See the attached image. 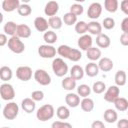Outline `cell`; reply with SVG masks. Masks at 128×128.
I'll use <instances>...</instances> for the list:
<instances>
[{"label":"cell","instance_id":"1","mask_svg":"<svg viewBox=\"0 0 128 128\" xmlns=\"http://www.w3.org/2000/svg\"><path fill=\"white\" fill-rule=\"evenodd\" d=\"M57 53L66 59H69L72 62H78L82 58V53L78 49L71 48L68 45H60L57 49Z\"/></svg>","mask_w":128,"mask_h":128},{"label":"cell","instance_id":"2","mask_svg":"<svg viewBox=\"0 0 128 128\" xmlns=\"http://www.w3.org/2000/svg\"><path fill=\"white\" fill-rule=\"evenodd\" d=\"M54 115H55V109L51 104H45L41 106L36 112V117L41 122L51 120L54 117Z\"/></svg>","mask_w":128,"mask_h":128},{"label":"cell","instance_id":"3","mask_svg":"<svg viewBox=\"0 0 128 128\" xmlns=\"http://www.w3.org/2000/svg\"><path fill=\"white\" fill-rule=\"evenodd\" d=\"M52 70L57 77H63L68 73L69 68L67 63L62 58L58 57V58H54L52 62Z\"/></svg>","mask_w":128,"mask_h":128},{"label":"cell","instance_id":"4","mask_svg":"<svg viewBox=\"0 0 128 128\" xmlns=\"http://www.w3.org/2000/svg\"><path fill=\"white\" fill-rule=\"evenodd\" d=\"M19 113V106L15 102H9L3 108V116L7 120H14Z\"/></svg>","mask_w":128,"mask_h":128},{"label":"cell","instance_id":"5","mask_svg":"<svg viewBox=\"0 0 128 128\" xmlns=\"http://www.w3.org/2000/svg\"><path fill=\"white\" fill-rule=\"evenodd\" d=\"M8 48L15 54H21L25 50V44L18 36H13L8 41Z\"/></svg>","mask_w":128,"mask_h":128},{"label":"cell","instance_id":"6","mask_svg":"<svg viewBox=\"0 0 128 128\" xmlns=\"http://www.w3.org/2000/svg\"><path fill=\"white\" fill-rule=\"evenodd\" d=\"M33 77H34L35 81L42 86H48V85H50V83L52 81L50 74L47 71H45L44 69H37L34 72Z\"/></svg>","mask_w":128,"mask_h":128},{"label":"cell","instance_id":"7","mask_svg":"<svg viewBox=\"0 0 128 128\" xmlns=\"http://www.w3.org/2000/svg\"><path fill=\"white\" fill-rule=\"evenodd\" d=\"M56 53H57V50L53 45L44 44V45H40L38 47V54L41 58L52 59L56 56Z\"/></svg>","mask_w":128,"mask_h":128},{"label":"cell","instance_id":"8","mask_svg":"<svg viewBox=\"0 0 128 128\" xmlns=\"http://www.w3.org/2000/svg\"><path fill=\"white\" fill-rule=\"evenodd\" d=\"M0 95L1 98L5 101H11L15 97V90L13 86L9 83H3L0 86Z\"/></svg>","mask_w":128,"mask_h":128},{"label":"cell","instance_id":"9","mask_svg":"<svg viewBox=\"0 0 128 128\" xmlns=\"http://www.w3.org/2000/svg\"><path fill=\"white\" fill-rule=\"evenodd\" d=\"M119 95H120V88L117 85H112L106 90L104 94V100L109 103H114L119 98Z\"/></svg>","mask_w":128,"mask_h":128},{"label":"cell","instance_id":"10","mask_svg":"<svg viewBox=\"0 0 128 128\" xmlns=\"http://www.w3.org/2000/svg\"><path fill=\"white\" fill-rule=\"evenodd\" d=\"M32 75L34 74L32 72V69L29 66H20L16 70V77L23 82L29 81L32 78Z\"/></svg>","mask_w":128,"mask_h":128},{"label":"cell","instance_id":"11","mask_svg":"<svg viewBox=\"0 0 128 128\" xmlns=\"http://www.w3.org/2000/svg\"><path fill=\"white\" fill-rule=\"evenodd\" d=\"M101 13H102V5L99 2H93L87 10V16L93 21L98 19L101 16Z\"/></svg>","mask_w":128,"mask_h":128},{"label":"cell","instance_id":"12","mask_svg":"<svg viewBox=\"0 0 128 128\" xmlns=\"http://www.w3.org/2000/svg\"><path fill=\"white\" fill-rule=\"evenodd\" d=\"M78 47L83 50V51H87L89 50L91 47H92V44H93V39L90 35L88 34H85V35H82L79 39H78Z\"/></svg>","mask_w":128,"mask_h":128},{"label":"cell","instance_id":"13","mask_svg":"<svg viewBox=\"0 0 128 128\" xmlns=\"http://www.w3.org/2000/svg\"><path fill=\"white\" fill-rule=\"evenodd\" d=\"M59 11V4L56 1H49L44 8V13L45 15L49 17H54Z\"/></svg>","mask_w":128,"mask_h":128},{"label":"cell","instance_id":"14","mask_svg":"<svg viewBox=\"0 0 128 128\" xmlns=\"http://www.w3.org/2000/svg\"><path fill=\"white\" fill-rule=\"evenodd\" d=\"M34 26L36 28L37 31L39 32H47L49 26V22L48 20H46L44 17H36L34 20Z\"/></svg>","mask_w":128,"mask_h":128},{"label":"cell","instance_id":"15","mask_svg":"<svg viewBox=\"0 0 128 128\" xmlns=\"http://www.w3.org/2000/svg\"><path fill=\"white\" fill-rule=\"evenodd\" d=\"M65 102L66 104L71 108H76L80 105V96L75 93H68L65 96Z\"/></svg>","mask_w":128,"mask_h":128},{"label":"cell","instance_id":"16","mask_svg":"<svg viewBox=\"0 0 128 128\" xmlns=\"http://www.w3.org/2000/svg\"><path fill=\"white\" fill-rule=\"evenodd\" d=\"M19 0H4L2 2V9L5 12H13L15 10H18L20 6Z\"/></svg>","mask_w":128,"mask_h":128},{"label":"cell","instance_id":"17","mask_svg":"<svg viewBox=\"0 0 128 128\" xmlns=\"http://www.w3.org/2000/svg\"><path fill=\"white\" fill-rule=\"evenodd\" d=\"M98 66H99V69L103 72H109L113 69L114 67V63L113 61L108 58V57H103L99 60V63H98Z\"/></svg>","mask_w":128,"mask_h":128},{"label":"cell","instance_id":"18","mask_svg":"<svg viewBox=\"0 0 128 128\" xmlns=\"http://www.w3.org/2000/svg\"><path fill=\"white\" fill-rule=\"evenodd\" d=\"M21 107H22V109H23L26 113L30 114V113H32V112L35 111L36 103H35V101H34L32 98H25V99H23L22 102H21Z\"/></svg>","mask_w":128,"mask_h":128},{"label":"cell","instance_id":"19","mask_svg":"<svg viewBox=\"0 0 128 128\" xmlns=\"http://www.w3.org/2000/svg\"><path fill=\"white\" fill-rule=\"evenodd\" d=\"M31 28L26 25V24H20L18 25V28H17V32H16V36H18L20 39L21 38H24V39H27L31 36Z\"/></svg>","mask_w":128,"mask_h":128},{"label":"cell","instance_id":"20","mask_svg":"<svg viewBox=\"0 0 128 128\" xmlns=\"http://www.w3.org/2000/svg\"><path fill=\"white\" fill-rule=\"evenodd\" d=\"M96 44L99 48H103V49H106L108 48L110 45H111V40H110V37L106 34H100L96 37Z\"/></svg>","mask_w":128,"mask_h":128},{"label":"cell","instance_id":"21","mask_svg":"<svg viewBox=\"0 0 128 128\" xmlns=\"http://www.w3.org/2000/svg\"><path fill=\"white\" fill-rule=\"evenodd\" d=\"M85 75V70L80 66V65H74L72 66L70 70V77H72L74 80H80L84 77Z\"/></svg>","mask_w":128,"mask_h":128},{"label":"cell","instance_id":"22","mask_svg":"<svg viewBox=\"0 0 128 128\" xmlns=\"http://www.w3.org/2000/svg\"><path fill=\"white\" fill-rule=\"evenodd\" d=\"M85 74L89 77H96L99 74V66L95 62H90L85 66Z\"/></svg>","mask_w":128,"mask_h":128},{"label":"cell","instance_id":"23","mask_svg":"<svg viewBox=\"0 0 128 128\" xmlns=\"http://www.w3.org/2000/svg\"><path fill=\"white\" fill-rule=\"evenodd\" d=\"M102 24L97 21H91L88 23V32L91 35H100L102 34Z\"/></svg>","mask_w":128,"mask_h":128},{"label":"cell","instance_id":"24","mask_svg":"<svg viewBox=\"0 0 128 128\" xmlns=\"http://www.w3.org/2000/svg\"><path fill=\"white\" fill-rule=\"evenodd\" d=\"M86 55H87V58L89 60L94 62V61H97V60L101 59V50L99 48H96V47L92 46L89 50L86 51Z\"/></svg>","mask_w":128,"mask_h":128},{"label":"cell","instance_id":"25","mask_svg":"<svg viewBox=\"0 0 128 128\" xmlns=\"http://www.w3.org/2000/svg\"><path fill=\"white\" fill-rule=\"evenodd\" d=\"M17 28H18V25H17L15 22H13V21H8V22L5 23L3 30H4V32H5L6 35H10L11 37H13V36H16Z\"/></svg>","mask_w":128,"mask_h":128},{"label":"cell","instance_id":"26","mask_svg":"<svg viewBox=\"0 0 128 128\" xmlns=\"http://www.w3.org/2000/svg\"><path fill=\"white\" fill-rule=\"evenodd\" d=\"M13 77V72L12 69L8 66H2L0 68V79L4 82H7L11 80Z\"/></svg>","mask_w":128,"mask_h":128},{"label":"cell","instance_id":"27","mask_svg":"<svg viewBox=\"0 0 128 128\" xmlns=\"http://www.w3.org/2000/svg\"><path fill=\"white\" fill-rule=\"evenodd\" d=\"M76 80H74L72 77H65L62 82H61V85H62V88L64 90H67V91H72L73 89L76 88Z\"/></svg>","mask_w":128,"mask_h":128},{"label":"cell","instance_id":"28","mask_svg":"<svg viewBox=\"0 0 128 128\" xmlns=\"http://www.w3.org/2000/svg\"><path fill=\"white\" fill-rule=\"evenodd\" d=\"M104 120L107 123H115L118 120V114L114 109H107L104 112Z\"/></svg>","mask_w":128,"mask_h":128},{"label":"cell","instance_id":"29","mask_svg":"<svg viewBox=\"0 0 128 128\" xmlns=\"http://www.w3.org/2000/svg\"><path fill=\"white\" fill-rule=\"evenodd\" d=\"M80 106L84 112H91L95 107V103L91 98L87 97V98H83V100L80 103Z\"/></svg>","mask_w":128,"mask_h":128},{"label":"cell","instance_id":"30","mask_svg":"<svg viewBox=\"0 0 128 128\" xmlns=\"http://www.w3.org/2000/svg\"><path fill=\"white\" fill-rule=\"evenodd\" d=\"M114 80H115V83H116V85H117L118 87L124 86V85L126 84V82H127V76H126L125 71H123V70L117 71L116 74H115Z\"/></svg>","mask_w":128,"mask_h":128},{"label":"cell","instance_id":"31","mask_svg":"<svg viewBox=\"0 0 128 128\" xmlns=\"http://www.w3.org/2000/svg\"><path fill=\"white\" fill-rule=\"evenodd\" d=\"M43 39H44V41L46 42V44H48V45H53L54 43H56V41H57V39H58V36H57V34H56L53 30H48L47 32L44 33Z\"/></svg>","mask_w":128,"mask_h":128},{"label":"cell","instance_id":"32","mask_svg":"<svg viewBox=\"0 0 128 128\" xmlns=\"http://www.w3.org/2000/svg\"><path fill=\"white\" fill-rule=\"evenodd\" d=\"M116 110L120 112H125L128 110V100L123 97H119L115 102H114Z\"/></svg>","mask_w":128,"mask_h":128},{"label":"cell","instance_id":"33","mask_svg":"<svg viewBox=\"0 0 128 128\" xmlns=\"http://www.w3.org/2000/svg\"><path fill=\"white\" fill-rule=\"evenodd\" d=\"M104 7H105L106 11H108L110 13H115L119 8V2H118V0H105Z\"/></svg>","mask_w":128,"mask_h":128},{"label":"cell","instance_id":"34","mask_svg":"<svg viewBox=\"0 0 128 128\" xmlns=\"http://www.w3.org/2000/svg\"><path fill=\"white\" fill-rule=\"evenodd\" d=\"M49 22V26L53 29V30H59L62 28L63 26V19H61L58 16H54V17H50L48 19Z\"/></svg>","mask_w":128,"mask_h":128},{"label":"cell","instance_id":"35","mask_svg":"<svg viewBox=\"0 0 128 128\" xmlns=\"http://www.w3.org/2000/svg\"><path fill=\"white\" fill-rule=\"evenodd\" d=\"M56 114L60 120H66L70 117V110L66 106H59L56 110Z\"/></svg>","mask_w":128,"mask_h":128},{"label":"cell","instance_id":"36","mask_svg":"<svg viewBox=\"0 0 128 128\" xmlns=\"http://www.w3.org/2000/svg\"><path fill=\"white\" fill-rule=\"evenodd\" d=\"M63 22L67 26L76 25V23H77V16L74 15L73 13H71V12H68V13L64 14V16H63Z\"/></svg>","mask_w":128,"mask_h":128},{"label":"cell","instance_id":"37","mask_svg":"<svg viewBox=\"0 0 128 128\" xmlns=\"http://www.w3.org/2000/svg\"><path fill=\"white\" fill-rule=\"evenodd\" d=\"M75 31L79 35H85L86 32H88V23L85 21H79L75 25Z\"/></svg>","mask_w":128,"mask_h":128},{"label":"cell","instance_id":"38","mask_svg":"<svg viewBox=\"0 0 128 128\" xmlns=\"http://www.w3.org/2000/svg\"><path fill=\"white\" fill-rule=\"evenodd\" d=\"M77 94L80 96V97H83V98H87L90 94H91V88L86 85V84H81L80 86H78L77 88Z\"/></svg>","mask_w":128,"mask_h":128},{"label":"cell","instance_id":"39","mask_svg":"<svg viewBox=\"0 0 128 128\" xmlns=\"http://www.w3.org/2000/svg\"><path fill=\"white\" fill-rule=\"evenodd\" d=\"M17 12H18L19 15H21V16H23V17H27V16H29V15L32 13V8L30 7V5L24 3V4H21V5L19 6Z\"/></svg>","mask_w":128,"mask_h":128},{"label":"cell","instance_id":"40","mask_svg":"<svg viewBox=\"0 0 128 128\" xmlns=\"http://www.w3.org/2000/svg\"><path fill=\"white\" fill-rule=\"evenodd\" d=\"M92 90L96 94H102L104 91H106V84L102 81H97L93 84Z\"/></svg>","mask_w":128,"mask_h":128},{"label":"cell","instance_id":"41","mask_svg":"<svg viewBox=\"0 0 128 128\" xmlns=\"http://www.w3.org/2000/svg\"><path fill=\"white\" fill-rule=\"evenodd\" d=\"M70 12L73 13L74 15H76V16H80V15H82L83 12H84V7H83L81 4L75 3V4L71 5V7H70Z\"/></svg>","mask_w":128,"mask_h":128},{"label":"cell","instance_id":"42","mask_svg":"<svg viewBox=\"0 0 128 128\" xmlns=\"http://www.w3.org/2000/svg\"><path fill=\"white\" fill-rule=\"evenodd\" d=\"M102 27H104L107 30H112L115 27V20L112 17H107L102 22Z\"/></svg>","mask_w":128,"mask_h":128},{"label":"cell","instance_id":"43","mask_svg":"<svg viewBox=\"0 0 128 128\" xmlns=\"http://www.w3.org/2000/svg\"><path fill=\"white\" fill-rule=\"evenodd\" d=\"M31 98L35 101V102H38V101H42L44 99V92L41 91V90H35L32 92L31 94Z\"/></svg>","mask_w":128,"mask_h":128},{"label":"cell","instance_id":"44","mask_svg":"<svg viewBox=\"0 0 128 128\" xmlns=\"http://www.w3.org/2000/svg\"><path fill=\"white\" fill-rule=\"evenodd\" d=\"M51 128H73L72 125L68 122L63 121H54L51 125Z\"/></svg>","mask_w":128,"mask_h":128},{"label":"cell","instance_id":"45","mask_svg":"<svg viewBox=\"0 0 128 128\" xmlns=\"http://www.w3.org/2000/svg\"><path fill=\"white\" fill-rule=\"evenodd\" d=\"M120 9L121 11L128 16V0H123L120 3Z\"/></svg>","mask_w":128,"mask_h":128},{"label":"cell","instance_id":"46","mask_svg":"<svg viewBox=\"0 0 128 128\" xmlns=\"http://www.w3.org/2000/svg\"><path fill=\"white\" fill-rule=\"evenodd\" d=\"M121 30L123 33H128V17L124 18L121 22Z\"/></svg>","mask_w":128,"mask_h":128},{"label":"cell","instance_id":"47","mask_svg":"<svg viewBox=\"0 0 128 128\" xmlns=\"http://www.w3.org/2000/svg\"><path fill=\"white\" fill-rule=\"evenodd\" d=\"M120 43L123 46H128V33H122L120 36Z\"/></svg>","mask_w":128,"mask_h":128},{"label":"cell","instance_id":"48","mask_svg":"<svg viewBox=\"0 0 128 128\" xmlns=\"http://www.w3.org/2000/svg\"><path fill=\"white\" fill-rule=\"evenodd\" d=\"M8 38H7V35L5 34V33H2V34H0V46L1 47H3V46H5L6 44H8Z\"/></svg>","mask_w":128,"mask_h":128},{"label":"cell","instance_id":"49","mask_svg":"<svg viewBox=\"0 0 128 128\" xmlns=\"http://www.w3.org/2000/svg\"><path fill=\"white\" fill-rule=\"evenodd\" d=\"M117 128H128V120L127 119H121L117 122Z\"/></svg>","mask_w":128,"mask_h":128},{"label":"cell","instance_id":"50","mask_svg":"<svg viewBox=\"0 0 128 128\" xmlns=\"http://www.w3.org/2000/svg\"><path fill=\"white\" fill-rule=\"evenodd\" d=\"M91 128H106L104 123L100 120H95L92 124H91Z\"/></svg>","mask_w":128,"mask_h":128},{"label":"cell","instance_id":"51","mask_svg":"<svg viewBox=\"0 0 128 128\" xmlns=\"http://www.w3.org/2000/svg\"><path fill=\"white\" fill-rule=\"evenodd\" d=\"M2 128H10V127H2Z\"/></svg>","mask_w":128,"mask_h":128},{"label":"cell","instance_id":"52","mask_svg":"<svg viewBox=\"0 0 128 128\" xmlns=\"http://www.w3.org/2000/svg\"><path fill=\"white\" fill-rule=\"evenodd\" d=\"M127 114H128V110H127Z\"/></svg>","mask_w":128,"mask_h":128}]
</instances>
